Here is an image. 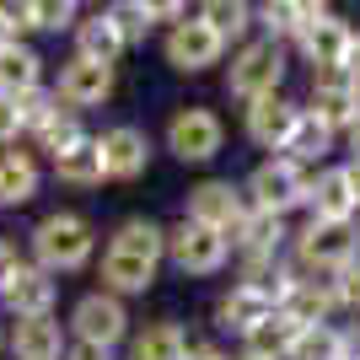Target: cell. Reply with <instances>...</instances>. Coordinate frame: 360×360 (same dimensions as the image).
<instances>
[{
    "label": "cell",
    "instance_id": "cell-1",
    "mask_svg": "<svg viewBox=\"0 0 360 360\" xmlns=\"http://www.w3.org/2000/svg\"><path fill=\"white\" fill-rule=\"evenodd\" d=\"M167 264V226L150 221V215H124L113 231H108V248L103 258H97V280L108 290V296H146L150 285H156V274H162Z\"/></svg>",
    "mask_w": 360,
    "mask_h": 360
},
{
    "label": "cell",
    "instance_id": "cell-2",
    "mask_svg": "<svg viewBox=\"0 0 360 360\" xmlns=\"http://www.w3.org/2000/svg\"><path fill=\"white\" fill-rule=\"evenodd\" d=\"M91 258H97V226L81 210H49L27 231V264L49 269L54 280L60 274H81Z\"/></svg>",
    "mask_w": 360,
    "mask_h": 360
},
{
    "label": "cell",
    "instance_id": "cell-3",
    "mask_svg": "<svg viewBox=\"0 0 360 360\" xmlns=\"http://www.w3.org/2000/svg\"><path fill=\"white\" fill-rule=\"evenodd\" d=\"M290 264L312 280H333L360 264V221H307L290 231Z\"/></svg>",
    "mask_w": 360,
    "mask_h": 360
},
{
    "label": "cell",
    "instance_id": "cell-4",
    "mask_svg": "<svg viewBox=\"0 0 360 360\" xmlns=\"http://www.w3.org/2000/svg\"><path fill=\"white\" fill-rule=\"evenodd\" d=\"M290 75V49L269 44V38H248L242 49H231V65H226V97L231 103H258V97H274L285 91Z\"/></svg>",
    "mask_w": 360,
    "mask_h": 360
},
{
    "label": "cell",
    "instance_id": "cell-5",
    "mask_svg": "<svg viewBox=\"0 0 360 360\" xmlns=\"http://www.w3.org/2000/svg\"><path fill=\"white\" fill-rule=\"evenodd\" d=\"M65 333H70L75 349H97V355H113L119 345H129V301L108 296V290H86V296L70 301V317H65Z\"/></svg>",
    "mask_w": 360,
    "mask_h": 360
},
{
    "label": "cell",
    "instance_id": "cell-6",
    "mask_svg": "<svg viewBox=\"0 0 360 360\" xmlns=\"http://www.w3.org/2000/svg\"><path fill=\"white\" fill-rule=\"evenodd\" d=\"M242 194H248V205H253V210L280 215V221H285L290 210H307V199H312V172H307V167H296L290 156H264V162L248 172Z\"/></svg>",
    "mask_w": 360,
    "mask_h": 360
},
{
    "label": "cell",
    "instance_id": "cell-7",
    "mask_svg": "<svg viewBox=\"0 0 360 360\" xmlns=\"http://www.w3.org/2000/svg\"><path fill=\"white\" fill-rule=\"evenodd\" d=\"M162 146L172 150V162L205 167V162H215V156L226 150V119L215 113V108H205V103H183V108L167 113Z\"/></svg>",
    "mask_w": 360,
    "mask_h": 360
},
{
    "label": "cell",
    "instance_id": "cell-8",
    "mask_svg": "<svg viewBox=\"0 0 360 360\" xmlns=\"http://www.w3.org/2000/svg\"><path fill=\"white\" fill-rule=\"evenodd\" d=\"M248 194H242V183L231 178H199L188 194H183V221L194 226H210V231H221L226 242L242 231V221H248Z\"/></svg>",
    "mask_w": 360,
    "mask_h": 360
},
{
    "label": "cell",
    "instance_id": "cell-9",
    "mask_svg": "<svg viewBox=\"0 0 360 360\" xmlns=\"http://www.w3.org/2000/svg\"><path fill=\"white\" fill-rule=\"evenodd\" d=\"M167 264L188 280H210L231 264V242L210 226H194V221H172L167 226Z\"/></svg>",
    "mask_w": 360,
    "mask_h": 360
},
{
    "label": "cell",
    "instance_id": "cell-10",
    "mask_svg": "<svg viewBox=\"0 0 360 360\" xmlns=\"http://www.w3.org/2000/svg\"><path fill=\"white\" fill-rule=\"evenodd\" d=\"M226 54H231V49H226L194 11L183 16L178 27H167V38H162V60H167V70H178V75H205V70H215Z\"/></svg>",
    "mask_w": 360,
    "mask_h": 360
},
{
    "label": "cell",
    "instance_id": "cell-11",
    "mask_svg": "<svg viewBox=\"0 0 360 360\" xmlns=\"http://www.w3.org/2000/svg\"><path fill=\"white\" fill-rule=\"evenodd\" d=\"M301 108H307L317 124H328L333 135H349L360 124V86L349 81V70H317Z\"/></svg>",
    "mask_w": 360,
    "mask_h": 360
},
{
    "label": "cell",
    "instance_id": "cell-12",
    "mask_svg": "<svg viewBox=\"0 0 360 360\" xmlns=\"http://www.w3.org/2000/svg\"><path fill=\"white\" fill-rule=\"evenodd\" d=\"M119 86V65H91V60H65L54 75V97H60L70 113H86V108H103Z\"/></svg>",
    "mask_w": 360,
    "mask_h": 360
},
{
    "label": "cell",
    "instance_id": "cell-13",
    "mask_svg": "<svg viewBox=\"0 0 360 360\" xmlns=\"http://www.w3.org/2000/svg\"><path fill=\"white\" fill-rule=\"evenodd\" d=\"M97 150H103V172L108 183H135L150 172V135L140 129V124H113V129H103L97 135Z\"/></svg>",
    "mask_w": 360,
    "mask_h": 360
},
{
    "label": "cell",
    "instance_id": "cell-14",
    "mask_svg": "<svg viewBox=\"0 0 360 360\" xmlns=\"http://www.w3.org/2000/svg\"><path fill=\"white\" fill-rule=\"evenodd\" d=\"M280 312V296L264 285H242V280H231V290H221V301H215V328L221 333H237V339H248V333L258 328V323H269V317Z\"/></svg>",
    "mask_w": 360,
    "mask_h": 360
},
{
    "label": "cell",
    "instance_id": "cell-15",
    "mask_svg": "<svg viewBox=\"0 0 360 360\" xmlns=\"http://www.w3.org/2000/svg\"><path fill=\"white\" fill-rule=\"evenodd\" d=\"M355 22L349 16H339V11H328V16H317L312 27L296 38V54L307 65H312V75L317 70H345V60H349V44H355Z\"/></svg>",
    "mask_w": 360,
    "mask_h": 360
},
{
    "label": "cell",
    "instance_id": "cell-16",
    "mask_svg": "<svg viewBox=\"0 0 360 360\" xmlns=\"http://www.w3.org/2000/svg\"><path fill=\"white\" fill-rule=\"evenodd\" d=\"M296 119H301V103H290L285 91H274V97H258V103L242 108V135L253 140L258 150H269V156H274V150H285Z\"/></svg>",
    "mask_w": 360,
    "mask_h": 360
},
{
    "label": "cell",
    "instance_id": "cell-17",
    "mask_svg": "<svg viewBox=\"0 0 360 360\" xmlns=\"http://www.w3.org/2000/svg\"><path fill=\"white\" fill-rule=\"evenodd\" d=\"M328 11L333 6H323V0H264V6H253V27H258V38H269V44L296 49V38Z\"/></svg>",
    "mask_w": 360,
    "mask_h": 360
},
{
    "label": "cell",
    "instance_id": "cell-18",
    "mask_svg": "<svg viewBox=\"0 0 360 360\" xmlns=\"http://www.w3.org/2000/svg\"><path fill=\"white\" fill-rule=\"evenodd\" d=\"M280 312L296 323V328H323V323H333L339 317V296H333V280H312V274H301L285 285V296H280Z\"/></svg>",
    "mask_w": 360,
    "mask_h": 360
},
{
    "label": "cell",
    "instance_id": "cell-19",
    "mask_svg": "<svg viewBox=\"0 0 360 360\" xmlns=\"http://www.w3.org/2000/svg\"><path fill=\"white\" fill-rule=\"evenodd\" d=\"M0 301H6L11 323H22V317H54V307H60V280L49 269H38V264H22V274L6 285Z\"/></svg>",
    "mask_w": 360,
    "mask_h": 360
},
{
    "label": "cell",
    "instance_id": "cell-20",
    "mask_svg": "<svg viewBox=\"0 0 360 360\" xmlns=\"http://www.w3.org/2000/svg\"><path fill=\"white\" fill-rule=\"evenodd\" d=\"M6 349L16 360H65L70 355V333H65L60 317H22L6 333Z\"/></svg>",
    "mask_w": 360,
    "mask_h": 360
},
{
    "label": "cell",
    "instance_id": "cell-21",
    "mask_svg": "<svg viewBox=\"0 0 360 360\" xmlns=\"http://www.w3.org/2000/svg\"><path fill=\"white\" fill-rule=\"evenodd\" d=\"M124 32H119V22H113V11H86L81 22H75V32H70V54L75 60H91V65H119V54H124Z\"/></svg>",
    "mask_w": 360,
    "mask_h": 360
},
{
    "label": "cell",
    "instance_id": "cell-22",
    "mask_svg": "<svg viewBox=\"0 0 360 360\" xmlns=\"http://www.w3.org/2000/svg\"><path fill=\"white\" fill-rule=\"evenodd\" d=\"M231 258H290V226L280 215L248 210L242 231L231 237Z\"/></svg>",
    "mask_w": 360,
    "mask_h": 360
},
{
    "label": "cell",
    "instance_id": "cell-23",
    "mask_svg": "<svg viewBox=\"0 0 360 360\" xmlns=\"http://www.w3.org/2000/svg\"><path fill=\"white\" fill-rule=\"evenodd\" d=\"M38 188H44V167H38V156L22 150V146L0 150V210H22V205H32Z\"/></svg>",
    "mask_w": 360,
    "mask_h": 360
},
{
    "label": "cell",
    "instance_id": "cell-24",
    "mask_svg": "<svg viewBox=\"0 0 360 360\" xmlns=\"http://www.w3.org/2000/svg\"><path fill=\"white\" fill-rule=\"evenodd\" d=\"M307 215H312V221H360V205H355V194H349V183H345V167L328 162L323 172H312Z\"/></svg>",
    "mask_w": 360,
    "mask_h": 360
},
{
    "label": "cell",
    "instance_id": "cell-25",
    "mask_svg": "<svg viewBox=\"0 0 360 360\" xmlns=\"http://www.w3.org/2000/svg\"><path fill=\"white\" fill-rule=\"evenodd\" d=\"M333 146H339V135H333L328 124H317L312 113L301 108V119H296V129H290L285 150H274V156H290V162L307 167V172H323V167H328V156H333Z\"/></svg>",
    "mask_w": 360,
    "mask_h": 360
},
{
    "label": "cell",
    "instance_id": "cell-26",
    "mask_svg": "<svg viewBox=\"0 0 360 360\" xmlns=\"http://www.w3.org/2000/svg\"><path fill=\"white\" fill-rule=\"evenodd\" d=\"M44 54L32 44H6L0 49V97H27V91H44Z\"/></svg>",
    "mask_w": 360,
    "mask_h": 360
},
{
    "label": "cell",
    "instance_id": "cell-27",
    "mask_svg": "<svg viewBox=\"0 0 360 360\" xmlns=\"http://www.w3.org/2000/svg\"><path fill=\"white\" fill-rule=\"evenodd\" d=\"M183 355H188V333L172 317H156L129 333V360H183Z\"/></svg>",
    "mask_w": 360,
    "mask_h": 360
},
{
    "label": "cell",
    "instance_id": "cell-28",
    "mask_svg": "<svg viewBox=\"0 0 360 360\" xmlns=\"http://www.w3.org/2000/svg\"><path fill=\"white\" fill-rule=\"evenodd\" d=\"M49 167H54V183H65V188H103V183H108L97 135H86L81 146H70L65 156H54Z\"/></svg>",
    "mask_w": 360,
    "mask_h": 360
},
{
    "label": "cell",
    "instance_id": "cell-29",
    "mask_svg": "<svg viewBox=\"0 0 360 360\" xmlns=\"http://www.w3.org/2000/svg\"><path fill=\"white\" fill-rule=\"evenodd\" d=\"M194 16L221 38L226 49H242V44H248V32H253V6H248V0H205Z\"/></svg>",
    "mask_w": 360,
    "mask_h": 360
},
{
    "label": "cell",
    "instance_id": "cell-30",
    "mask_svg": "<svg viewBox=\"0 0 360 360\" xmlns=\"http://www.w3.org/2000/svg\"><path fill=\"white\" fill-rule=\"evenodd\" d=\"M296 339H301V328L290 323L285 312H274L269 323H258V328L242 339V355H253V360H290Z\"/></svg>",
    "mask_w": 360,
    "mask_h": 360
},
{
    "label": "cell",
    "instance_id": "cell-31",
    "mask_svg": "<svg viewBox=\"0 0 360 360\" xmlns=\"http://www.w3.org/2000/svg\"><path fill=\"white\" fill-rule=\"evenodd\" d=\"M32 140H38V150H49V162H54V156H65L70 146H81V140H86V129H81V113H70V108L60 103V113H54V119H49Z\"/></svg>",
    "mask_w": 360,
    "mask_h": 360
},
{
    "label": "cell",
    "instance_id": "cell-32",
    "mask_svg": "<svg viewBox=\"0 0 360 360\" xmlns=\"http://www.w3.org/2000/svg\"><path fill=\"white\" fill-rule=\"evenodd\" d=\"M290 360H345V328L339 323H323V328H301Z\"/></svg>",
    "mask_w": 360,
    "mask_h": 360
},
{
    "label": "cell",
    "instance_id": "cell-33",
    "mask_svg": "<svg viewBox=\"0 0 360 360\" xmlns=\"http://www.w3.org/2000/svg\"><path fill=\"white\" fill-rule=\"evenodd\" d=\"M81 16H86V11H81L75 0H32V27L54 32V38H60V32H75Z\"/></svg>",
    "mask_w": 360,
    "mask_h": 360
},
{
    "label": "cell",
    "instance_id": "cell-34",
    "mask_svg": "<svg viewBox=\"0 0 360 360\" xmlns=\"http://www.w3.org/2000/svg\"><path fill=\"white\" fill-rule=\"evenodd\" d=\"M108 11H113V22H119V32H124V44H129V49L146 44V32H150V11H146V0H113Z\"/></svg>",
    "mask_w": 360,
    "mask_h": 360
},
{
    "label": "cell",
    "instance_id": "cell-35",
    "mask_svg": "<svg viewBox=\"0 0 360 360\" xmlns=\"http://www.w3.org/2000/svg\"><path fill=\"white\" fill-rule=\"evenodd\" d=\"M32 27V0H0V44H27Z\"/></svg>",
    "mask_w": 360,
    "mask_h": 360
},
{
    "label": "cell",
    "instance_id": "cell-36",
    "mask_svg": "<svg viewBox=\"0 0 360 360\" xmlns=\"http://www.w3.org/2000/svg\"><path fill=\"white\" fill-rule=\"evenodd\" d=\"M16 108H22V124H27V135H38L54 113H60V97H54V86L44 91H27V97H16Z\"/></svg>",
    "mask_w": 360,
    "mask_h": 360
},
{
    "label": "cell",
    "instance_id": "cell-37",
    "mask_svg": "<svg viewBox=\"0 0 360 360\" xmlns=\"http://www.w3.org/2000/svg\"><path fill=\"white\" fill-rule=\"evenodd\" d=\"M333 296H339V317L360 323V264H349L345 274H333Z\"/></svg>",
    "mask_w": 360,
    "mask_h": 360
},
{
    "label": "cell",
    "instance_id": "cell-38",
    "mask_svg": "<svg viewBox=\"0 0 360 360\" xmlns=\"http://www.w3.org/2000/svg\"><path fill=\"white\" fill-rule=\"evenodd\" d=\"M22 135H27V124H22V108H16V97H0V150H11Z\"/></svg>",
    "mask_w": 360,
    "mask_h": 360
},
{
    "label": "cell",
    "instance_id": "cell-39",
    "mask_svg": "<svg viewBox=\"0 0 360 360\" xmlns=\"http://www.w3.org/2000/svg\"><path fill=\"white\" fill-rule=\"evenodd\" d=\"M22 264H27V253H22L11 237H0V296H6V285L22 274Z\"/></svg>",
    "mask_w": 360,
    "mask_h": 360
},
{
    "label": "cell",
    "instance_id": "cell-40",
    "mask_svg": "<svg viewBox=\"0 0 360 360\" xmlns=\"http://www.w3.org/2000/svg\"><path fill=\"white\" fill-rule=\"evenodd\" d=\"M146 11H150V27H178L188 16V6L183 0H146Z\"/></svg>",
    "mask_w": 360,
    "mask_h": 360
},
{
    "label": "cell",
    "instance_id": "cell-41",
    "mask_svg": "<svg viewBox=\"0 0 360 360\" xmlns=\"http://www.w3.org/2000/svg\"><path fill=\"white\" fill-rule=\"evenodd\" d=\"M183 360H231V349H221L215 339H194V333H188V355Z\"/></svg>",
    "mask_w": 360,
    "mask_h": 360
},
{
    "label": "cell",
    "instance_id": "cell-42",
    "mask_svg": "<svg viewBox=\"0 0 360 360\" xmlns=\"http://www.w3.org/2000/svg\"><path fill=\"white\" fill-rule=\"evenodd\" d=\"M345 70H349V81L360 86V32H355V44H349V60H345Z\"/></svg>",
    "mask_w": 360,
    "mask_h": 360
},
{
    "label": "cell",
    "instance_id": "cell-43",
    "mask_svg": "<svg viewBox=\"0 0 360 360\" xmlns=\"http://www.w3.org/2000/svg\"><path fill=\"white\" fill-rule=\"evenodd\" d=\"M345 167V183H349V194H355V205H360V162H339Z\"/></svg>",
    "mask_w": 360,
    "mask_h": 360
},
{
    "label": "cell",
    "instance_id": "cell-44",
    "mask_svg": "<svg viewBox=\"0 0 360 360\" xmlns=\"http://www.w3.org/2000/svg\"><path fill=\"white\" fill-rule=\"evenodd\" d=\"M345 146H349V162H360V124H355V129L345 135Z\"/></svg>",
    "mask_w": 360,
    "mask_h": 360
},
{
    "label": "cell",
    "instance_id": "cell-45",
    "mask_svg": "<svg viewBox=\"0 0 360 360\" xmlns=\"http://www.w3.org/2000/svg\"><path fill=\"white\" fill-rule=\"evenodd\" d=\"M65 360H113V355H97V349H75L70 345V355H65Z\"/></svg>",
    "mask_w": 360,
    "mask_h": 360
},
{
    "label": "cell",
    "instance_id": "cell-46",
    "mask_svg": "<svg viewBox=\"0 0 360 360\" xmlns=\"http://www.w3.org/2000/svg\"><path fill=\"white\" fill-rule=\"evenodd\" d=\"M0 355H6V328H0Z\"/></svg>",
    "mask_w": 360,
    "mask_h": 360
},
{
    "label": "cell",
    "instance_id": "cell-47",
    "mask_svg": "<svg viewBox=\"0 0 360 360\" xmlns=\"http://www.w3.org/2000/svg\"><path fill=\"white\" fill-rule=\"evenodd\" d=\"M231 360H253V355H242V349H237V355H231Z\"/></svg>",
    "mask_w": 360,
    "mask_h": 360
}]
</instances>
